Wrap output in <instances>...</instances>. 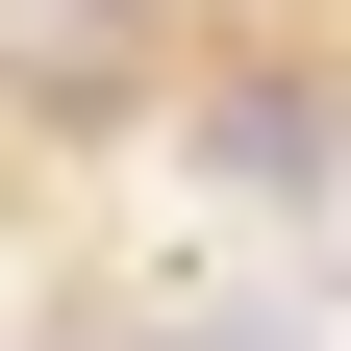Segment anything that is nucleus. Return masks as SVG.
<instances>
[{"mask_svg": "<svg viewBox=\"0 0 351 351\" xmlns=\"http://www.w3.org/2000/svg\"><path fill=\"white\" fill-rule=\"evenodd\" d=\"M201 176L301 201V176H326V101H301V75H226V101H201Z\"/></svg>", "mask_w": 351, "mask_h": 351, "instance_id": "1", "label": "nucleus"}, {"mask_svg": "<svg viewBox=\"0 0 351 351\" xmlns=\"http://www.w3.org/2000/svg\"><path fill=\"white\" fill-rule=\"evenodd\" d=\"M176 351H301V326H176Z\"/></svg>", "mask_w": 351, "mask_h": 351, "instance_id": "2", "label": "nucleus"}]
</instances>
